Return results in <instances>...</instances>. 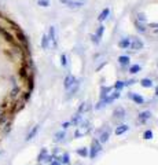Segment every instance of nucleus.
Wrapping results in <instances>:
<instances>
[{"mask_svg": "<svg viewBox=\"0 0 158 165\" xmlns=\"http://www.w3.org/2000/svg\"><path fill=\"white\" fill-rule=\"evenodd\" d=\"M90 122L88 121H84V122H80V127H79V129L74 132V136L76 138H81V136H84V135H87V133L90 132Z\"/></svg>", "mask_w": 158, "mask_h": 165, "instance_id": "obj_1", "label": "nucleus"}, {"mask_svg": "<svg viewBox=\"0 0 158 165\" xmlns=\"http://www.w3.org/2000/svg\"><path fill=\"white\" fill-rule=\"evenodd\" d=\"M102 150V146H101V142L99 140H93L92 142V147H91V151L88 153L91 158H95Z\"/></svg>", "mask_w": 158, "mask_h": 165, "instance_id": "obj_2", "label": "nucleus"}, {"mask_svg": "<svg viewBox=\"0 0 158 165\" xmlns=\"http://www.w3.org/2000/svg\"><path fill=\"white\" fill-rule=\"evenodd\" d=\"M48 39H50V41H52V47H57L58 46V39H57V29H55V26H50V30H48Z\"/></svg>", "mask_w": 158, "mask_h": 165, "instance_id": "obj_3", "label": "nucleus"}, {"mask_svg": "<svg viewBox=\"0 0 158 165\" xmlns=\"http://www.w3.org/2000/svg\"><path fill=\"white\" fill-rule=\"evenodd\" d=\"M66 6L69 8H72V10H79V8H81L84 6V3L81 0H69Z\"/></svg>", "mask_w": 158, "mask_h": 165, "instance_id": "obj_4", "label": "nucleus"}, {"mask_svg": "<svg viewBox=\"0 0 158 165\" xmlns=\"http://www.w3.org/2000/svg\"><path fill=\"white\" fill-rule=\"evenodd\" d=\"M131 48H132L133 51H137V50H142L144 47V44H143V41L140 39H133L132 41H131Z\"/></svg>", "mask_w": 158, "mask_h": 165, "instance_id": "obj_5", "label": "nucleus"}, {"mask_svg": "<svg viewBox=\"0 0 158 165\" xmlns=\"http://www.w3.org/2000/svg\"><path fill=\"white\" fill-rule=\"evenodd\" d=\"M109 15H110V8H109V7L103 8V10H102V13L99 14V17H98V21H99V22L106 21V19L109 18Z\"/></svg>", "mask_w": 158, "mask_h": 165, "instance_id": "obj_6", "label": "nucleus"}, {"mask_svg": "<svg viewBox=\"0 0 158 165\" xmlns=\"http://www.w3.org/2000/svg\"><path fill=\"white\" fill-rule=\"evenodd\" d=\"M74 81H76V77H74V76H72V74L66 76V77H65V81H63V87H65L66 90H69V88H70V85H72Z\"/></svg>", "mask_w": 158, "mask_h": 165, "instance_id": "obj_7", "label": "nucleus"}, {"mask_svg": "<svg viewBox=\"0 0 158 165\" xmlns=\"http://www.w3.org/2000/svg\"><path fill=\"white\" fill-rule=\"evenodd\" d=\"M129 98L137 105H143L144 103V99H143L142 95H137V94H129Z\"/></svg>", "mask_w": 158, "mask_h": 165, "instance_id": "obj_8", "label": "nucleus"}, {"mask_svg": "<svg viewBox=\"0 0 158 165\" xmlns=\"http://www.w3.org/2000/svg\"><path fill=\"white\" fill-rule=\"evenodd\" d=\"M125 117V110L120 106V108H117L114 110V119H117V120H122Z\"/></svg>", "mask_w": 158, "mask_h": 165, "instance_id": "obj_9", "label": "nucleus"}, {"mask_svg": "<svg viewBox=\"0 0 158 165\" xmlns=\"http://www.w3.org/2000/svg\"><path fill=\"white\" fill-rule=\"evenodd\" d=\"M39 129H40V125H35L32 129H30V132L26 135V140H32L33 138L37 135V132H39Z\"/></svg>", "mask_w": 158, "mask_h": 165, "instance_id": "obj_10", "label": "nucleus"}, {"mask_svg": "<svg viewBox=\"0 0 158 165\" xmlns=\"http://www.w3.org/2000/svg\"><path fill=\"white\" fill-rule=\"evenodd\" d=\"M135 28H136V30L139 33H146V32H147V26L144 25V22L136 21V22H135Z\"/></svg>", "mask_w": 158, "mask_h": 165, "instance_id": "obj_11", "label": "nucleus"}, {"mask_svg": "<svg viewBox=\"0 0 158 165\" xmlns=\"http://www.w3.org/2000/svg\"><path fill=\"white\" fill-rule=\"evenodd\" d=\"M151 117V113L150 111H143V113H140L139 117H137V120H139V122H146L148 119Z\"/></svg>", "mask_w": 158, "mask_h": 165, "instance_id": "obj_12", "label": "nucleus"}, {"mask_svg": "<svg viewBox=\"0 0 158 165\" xmlns=\"http://www.w3.org/2000/svg\"><path fill=\"white\" fill-rule=\"evenodd\" d=\"M118 46H120V48H122V50H128L131 46V40L129 39H121Z\"/></svg>", "mask_w": 158, "mask_h": 165, "instance_id": "obj_13", "label": "nucleus"}, {"mask_svg": "<svg viewBox=\"0 0 158 165\" xmlns=\"http://www.w3.org/2000/svg\"><path fill=\"white\" fill-rule=\"evenodd\" d=\"M79 85H80V82L76 80L72 85H70V88H69V90H70V91H69V96H72V95H74V94L77 92V90H79Z\"/></svg>", "mask_w": 158, "mask_h": 165, "instance_id": "obj_14", "label": "nucleus"}, {"mask_svg": "<svg viewBox=\"0 0 158 165\" xmlns=\"http://www.w3.org/2000/svg\"><path fill=\"white\" fill-rule=\"evenodd\" d=\"M48 46H50V39H48V36L44 33L43 37H41V48H43V50H47Z\"/></svg>", "mask_w": 158, "mask_h": 165, "instance_id": "obj_15", "label": "nucleus"}, {"mask_svg": "<svg viewBox=\"0 0 158 165\" xmlns=\"http://www.w3.org/2000/svg\"><path fill=\"white\" fill-rule=\"evenodd\" d=\"M128 129H129V127L125 125V124H124V125L117 127V128H115V135H122V133H125Z\"/></svg>", "mask_w": 158, "mask_h": 165, "instance_id": "obj_16", "label": "nucleus"}, {"mask_svg": "<svg viewBox=\"0 0 158 165\" xmlns=\"http://www.w3.org/2000/svg\"><path fill=\"white\" fill-rule=\"evenodd\" d=\"M129 57L128 55H121V57H118V62L120 65H122V66H126V65H129Z\"/></svg>", "mask_w": 158, "mask_h": 165, "instance_id": "obj_17", "label": "nucleus"}, {"mask_svg": "<svg viewBox=\"0 0 158 165\" xmlns=\"http://www.w3.org/2000/svg\"><path fill=\"white\" fill-rule=\"evenodd\" d=\"M90 103L88 102H85V103H81V106H80V109H79V113L80 114H83V113H87V111L90 110Z\"/></svg>", "mask_w": 158, "mask_h": 165, "instance_id": "obj_18", "label": "nucleus"}, {"mask_svg": "<svg viewBox=\"0 0 158 165\" xmlns=\"http://www.w3.org/2000/svg\"><path fill=\"white\" fill-rule=\"evenodd\" d=\"M140 84H142V87H144V88H150V87H153V81H151L150 79H142L140 80Z\"/></svg>", "mask_w": 158, "mask_h": 165, "instance_id": "obj_19", "label": "nucleus"}, {"mask_svg": "<svg viewBox=\"0 0 158 165\" xmlns=\"http://www.w3.org/2000/svg\"><path fill=\"white\" fill-rule=\"evenodd\" d=\"M63 138H65V132H63V131H59V132L55 133L54 140L55 142H61V140H63Z\"/></svg>", "mask_w": 158, "mask_h": 165, "instance_id": "obj_20", "label": "nucleus"}, {"mask_svg": "<svg viewBox=\"0 0 158 165\" xmlns=\"http://www.w3.org/2000/svg\"><path fill=\"white\" fill-rule=\"evenodd\" d=\"M110 91H112L110 87H102V88H101V98H104L106 95H109Z\"/></svg>", "mask_w": 158, "mask_h": 165, "instance_id": "obj_21", "label": "nucleus"}, {"mask_svg": "<svg viewBox=\"0 0 158 165\" xmlns=\"http://www.w3.org/2000/svg\"><path fill=\"white\" fill-rule=\"evenodd\" d=\"M70 122H72V125H77V124H80V122H81V114L77 113V114L72 119V121H70Z\"/></svg>", "mask_w": 158, "mask_h": 165, "instance_id": "obj_22", "label": "nucleus"}, {"mask_svg": "<svg viewBox=\"0 0 158 165\" xmlns=\"http://www.w3.org/2000/svg\"><path fill=\"white\" fill-rule=\"evenodd\" d=\"M140 66L139 65H131L129 66V73H132V74H135V73H139L140 72Z\"/></svg>", "mask_w": 158, "mask_h": 165, "instance_id": "obj_23", "label": "nucleus"}, {"mask_svg": "<svg viewBox=\"0 0 158 165\" xmlns=\"http://www.w3.org/2000/svg\"><path fill=\"white\" fill-rule=\"evenodd\" d=\"M77 154H79L80 157H87V155H88V149L81 147V149H79V150H77Z\"/></svg>", "mask_w": 158, "mask_h": 165, "instance_id": "obj_24", "label": "nucleus"}, {"mask_svg": "<svg viewBox=\"0 0 158 165\" xmlns=\"http://www.w3.org/2000/svg\"><path fill=\"white\" fill-rule=\"evenodd\" d=\"M107 140H109V131H106V132H103L101 135V139H99V142H101V143H106Z\"/></svg>", "mask_w": 158, "mask_h": 165, "instance_id": "obj_25", "label": "nucleus"}, {"mask_svg": "<svg viewBox=\"0 0 158 165\" xmlns=\"http://www.w3.org/2000/svg\"><path fill=\"white\" fill-rule=\"evenodd\" d=\"M124 87H125L124 81H117V82L114 84V90H115V91H121L122 88H124Z\"/></svg>", "mask_w": 158, "mask_h": 165, "instance_id": "obj_26", "label": "nucleus"}, {"mask_svg": "<svg viewBox=\"0 0 158 165\" xmlns=\"http://www.w3.org/2000/svg\"><path fill=\"white\" fill-rule=\"evenodd\" d=\"M37 4L40 7H48L50 6V0H37Z\"/></svg>", "mask_w": 158, "mask_h": 165, "instance_id": "obj_27", "label": "nucleus"}, {"mask_svg": "<svg viewBox=\"0 0 158 165\" xmlns=\"http://www.w3.org/2000/svg\"><path fill=\"white\" fill-rule=\"evenodd\" d=\"M143 138L144 139H153V131H150V129H147V131H144L143 133Z\"/></svg>", "mask_w": 158, "mask_h": 165, "instance_id": "obj_28", "label": "nucleus"}, {"mask_svg": "<svg viewBox=\"0 0 158 165\" xmlns=\"http://www.w3.org/2000/svg\"><path fill=\"white\" fill-rule=\"evenodd\" d=\"M103 32H104V26L101 25L99 28H98V30H96V36L99 37V39H102V36H103Z\"/></svg>", "mask_w": 158, "mask_h": 165, "instance_id": "obj_29", "label": "nucleus"}, {"mask_svg": "<svg viewBox=\"0 0 158 165\" xmlns=\"http://www.w3.org/2000/svg\"><path fill=\"white\" fill-rule=\"evenodd\" d=\"M47 154H48V153H47V149H43V150H41V153L39 154V157H37V160H39V161H43Z\"/></svg>", "mask_w": 158, "mask_h": 165, "instance_id": "obj_30", "label": "nucleus"}, {"mask_svg": "<svg viewBox=\"0 0 158 165\" xmlns=\"http://www.w3.org/2000/svg\"><path fill=\"white\" fill-rule=\"evenodd\" d=\"M136 21H139V22H146V15H144L143 13H139V14L136 15Z\"/></svg>", "mask_w": 158, "mask_h": 165, "instance_id": "obj_31", "label": "nucleus"}, {"mask_svg": "<svg viewBox=\"0 0 158 165\" xmlns=\"http://www.w3.org/2000/svg\"><path fill=\"white\" fill-rule=\"evenodd\" d=\"M61 65L63 66V68H65L66 65H68V58H66L65 54H62V55H61Z\"/></svg>", "mask_w": 158, "mask_h": 165, "instance_id": "obj_32", "label": "nucleus"}, {"mask_svg": "<svg viewBox=\"0 0 158 165\" xmlns=\"http://www.w3.org/2000/svg\"><path fill=\"white\" fill-rule=\"evenodd\" d=\"M91 40H92V43H95V44H99V43H101V39H99L96 35H91Z\"/></svg>", "mask_w": 158, "mask_h": 165, "instance_id": "obj_33", "label": "nucleus"}, {"mask_svg": "<svg viewBox=\"0 0 158 165\" xmlns=\"http://www.w3.org/2000/svg\"><path fill=\"white\" fill-rule=\"evenodd\" d=\"M69 162H70L69 154H68V153H65V154H63V158H62V164H69Z\"/></svg>", "mask_w": 158, "mask_h": 165, "instance_id": "obj_34", "label": "nucleus"}, {"mask_svg": "<svg viewBox=\"0 0 158 165\" xmlns=\"http://www.w3.org/2000/svg\"><path fill=\"white\" fill-rule=\"evenodd\" d=\"M43 161H46V162H51V161H54V155H48V154H47V155H46V158H44Z\"/></svg>", "mask_w": 158, "mask_h": 165, "instance_id": "obj_35", "label": "nucleus"}, {"mask_svg": "<svg viewBox=\"0 0 158 165\" xmlns=\"http://www.w3.org/2000/svg\"><path fill=\"white\" fill-rule=\"evenodd\" d=\"M70 125H72V122H63V124H62V128L66 129V128H69Z\"/></svg>", "mask_w": 158, "mask_h": 165, "instance_id": "obj_36", "label": "nucleus"}, {"mask_svg": "<svg viewBox=\"0 0 158 165\" xmlns=\"http://www.w3.org/2000/svg\"><path fill=\"white\" fill-rule=\"evenodd\" d=\"M125 85H132V84H135V80H129V81H126V82H124Z\"/></svg>", "mask_w": 158, "mask_h": 165, "instance_id": "obj_37", "label": "nucleus"}, {"mask_svg": "<svg viewBox=\"0 0 158 165\" xmlns=\"http://www.w3.org/2000/svg\"><path fill=\"white\" fill-rule=\"evenodd\" d=\"M50 165H61V161H51Z\"/></svg>", "mask_w": 158, "mask_h": 165, "instance_id": "obj_38", "label": "nucleus"}, {"mask_svg": "<svg viewBox=\"0 0 158 165\" xmlns=\"http://www.w3.org/2000/svg\"><path fill=\"white\" fill-rule=\"evenodd\" d=\"M59 1H61V3H63V4H68L69 0H59Z\"/></svg>", "mask_w": 158, "mask_h": 165, "instance_id": "obj_39", "label": "nucleus"}, {"mask_svg": "<svg viewBox=\"0 0 158 165\" xmlns=\"http://www.w3.org/2000/svg\"><path fill=\"white\" fill-rule=\"evenodd\" d=\"M155 95H157V96H158V85L155 87Z\"/></svg>", "mask_w": 158, "mask_h": 165, "instance_id": "obj_40", "label": "nucleus"}, {"mask_svg": "<svg viewBox=\"0 0 158 165\" xmlns=\"http://www.w3.org/2000/svg\"><path fill=\"white\" fill-rule=\"evenodd\" d=\"M153 32H154V33H158V28H155L154 30H153Z\"/></svg>", "mask_w": 158, "mask_h": 165, "instance_id": "obj_41", "label": "nucleus"}, {"mask_svg": "<svg viewBox=\"0 0 158 165\" xmlns=\"http://www.w3.org/2000/svg\"><path fill=\"white\" fill-rule=\"evenodd\" d=\"M153 26H154V28H158V24H154V25H153Z\"/></svg>", "mask_w": 158, "mask_h": 165, "instance_id": "obj_42", "label": "nucleus"}]
</instances>
